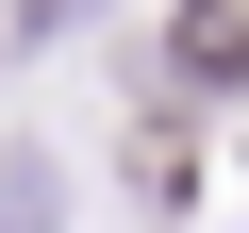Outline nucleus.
I'll list each match as a JSON object with an SVG mask.
<instances>
[{
  "mask_svg": "<svg viewBox=\"0 0 249 233\" xmlns=\"http://www.w3.org/2000/svg\"><path fill=\"white\" fill-rule=\"evenodd\" d=\"M166 67L183 83H249V0H183L166 17Z\"/></svg>",
  "mask_w": 249,
  "mask_h": 233,
  "instance_id": "1",
  "label": "nucleus"
},
{
  "mask_svg": "<svg viewBox=\"0 0 249 233\" xmlns=\"http://www.w3.org/2000/svg\"><path fill=\"white\" fill-rule=\"evenodd\" d=\"M133 183H150V200H183V183H199V150H183V116H150V134H133Z\"/></svg>",
  "mask_w": 249,
  "mask_h": 233,
  "instance_id": "2",
  "label": "nucleus"
}]
</instances>
